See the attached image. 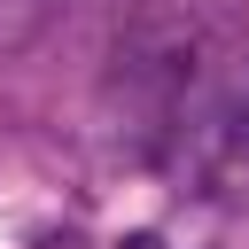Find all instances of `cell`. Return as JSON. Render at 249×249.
<instances>
[{
    "mask_svg": "<svg viewBox=\"0 0 249 249\" xmlns=\"http://www.w3.org/2000/svg\"><path fill=\"white\" fill-rule=\"evenodd\" d=\"M179 148H187V163L218 195H249V62H233L218 86H195L187 93Z\"/></svg>",
    "mask_w": 249,
    "mask_h": 249,
    "instance_id": "cell-1",
    "label": "cell"
},
{
    "mask_svg": "<svg viewBox=\"0 0 249 249\" xmlns=\"http://www.w3.org/2000/svg\"><path fill=\"white\" fill-rule=\"evenodd\" d=\"M39 23H47V0H0V54H16Z\"/></svg>",
    "mask_w": 249,
    "mask_h": 249,
    "instance_id": "cell-2",
    "label": "cell"
}]
</instances>
